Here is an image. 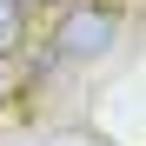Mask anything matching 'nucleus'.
I'll return each instance as SVG.
<instances>
[{
    "label": "nucleus",
    "mask_w": 146,
    "mask_h": 146,
    "mask_svg": "<svg viewBox=\"0 0 146 146\" xmlns=\"http://www.w3.org/2000/svg\"><path fill=\"white\" fill-rule=\"evenodd\" d=\"M113 7H73L60 20V33L53 46H46V66H66V60H93V53H106V40H113Z\"/></svg>",
    "instance_id": "f257e3e1"
},
{
    "label": "nucleus",
    "mask_w": 146,
    "mask_h": 146,
    "mask_svg": "<svg viewBox=\"0 0 146 146\" xmlns=\"http://www.w3.org/2000/svg\"><path fill=\"white\" fill-rule=\"evenodd\" d=\"M20 7H27V0H0V53H13L20 33H27V13Z\"/></svg>",
    "instance_id": "f03ea898"
},
{
    "label": "nucleus",
    "mask_w": 146,
    "mask_h": 146,
    "mask_svg": "<svg viewBox=\"0 0 146 146\" xmlns=\"http://www.w3.org/2000/svg\"><path fill=\"white\" fill-rule=\"evenodd\" d=\"M13 86H20V73H13V53H0V106L13 100Z\"/></svg>",
    "instance_id": "7ed1b4c3"
},
{
    "label": "nucleus",
    "mask_w": 146,
    "mask_h": 146,
    "mask_svg": "<svg viewBox=\"0 0 146 146\" xmlns=\"http://www.w3.org/2000/svg\"><path fill=\"white\" fill-rule=\"evenodd\" d=\"M27 7H53V0H27Z\"/></svg>",
    "instance_id": "20e7f679"
}]
</instances>
